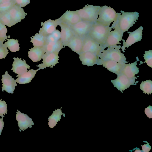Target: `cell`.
<instances>
[{
  "label": "cell",
  "instance_id": "6da1fadb",
  "mask_svg": "<svg viewBox=\"0 0 152 152\" xmlns=\"http://www.w3.org/2000/svg\"><path fill=\"white\" fill-rule=\"evenodd\" d=\"M121 13L118 14L117 18L111 26L113 28L115 26L118 28L123 32L128 31L135 24L139 16L137 12H125L121 11Z\"/></svg>",
  "mask_w": 152,
  "mask_h": 152
},
{
  "label": "cell",
  "instance_id": "7a4b0ae2",
  "mask_svg": "<svg viewBox=\"0 0 152 152\" xmlns=\"http://www.w3.org/2000/svg\"><path fill=\"white\" fill-rule=\"evenodd\" d=\"M112 29L110 26H105L97 22L94 23L88 35L103 47Z\"/></svg>",
  "mask_w": 152,
  "mask_h": 152
},
{
  "label": "cell",
  "instance_id": "3957f363",
  "mask_svg": "<svg viewBox=\"0 0 152 152\" xmlns=\"http://www.w3.org/2000/svg\"><path fill=\"white\" fill-rule=\"evenodd\" d=\"M120 45L108 47L107 49L103 50L98 56L102 60H112L118 62L127 63L126 58L124 54L120 50Z\"/></svg>",
  "mask_w": 152,
  "mask_h": 152
},
{
  "label": "cell",
  "instance_id": "277c9868",
  "mask_svg": "<svg viewBox=\"0 0 152 152\" xmlns=\"http://www.w3.org/2000/svg\"><path fill=\"white\" fill-rule=\"evenodd\" d=\"M101 7L88 4L83 8L75 11L82 20L96 23L98 20V13Z\"/></svg>",
  "mask_w": 152,
  "mask_h": 152
},
{
  "label": "cell",
  "instance_id": "5b68a950",
  "mask_svg": "<svg viewBox=\"0 0 152 152\" xmlns=\"http://www.w3.org/2000/svg\"><path fill=\"white\" fill-rule=\"evenodd\" d=\"M118 13L112 8L107 5L101 7L96 22L105 26H110L115 20Z\"/></svg>",
  "mask_w": 152,
  "mask_h": 152
},
{
  "label": "cell",
  "instance_id": "8992f818",
  "mask_svg": "<svg viewBox=\"0 0 152 152\" xmlns=\"http://www.w3.org/2000/svg\"><path fill=\"white\" fill-rule=\"evenodd\" d=\"M83 45L80 53L90 52L98 56L104 50L103 47L88 35L83 38Z\"/></svg>",
  "mask_w": 152,
  "mask_h": 152
},
{
  "label": "cell",
  "instance_id": "52a82bcc",
  "mask_svg": "<svg viewBox=\"0 0 152 152\" xmlns=\"http://www.w3.org/2000/svg\"><path fill=\"white\" fill-rule=\"evenodd\" d=\"M137 78H129L123 74L117 75V78L114 80H111V82L113 86L121 92L127 89L131 85H135V80Z\"/></svg>",
  "mask_w": 152,
  "mask_h": 152
},
{
  "label": "cell",
  "instance_id": "ba28073f",
  "mask_svg": "<svg viewBox=\"0 0 152 152\" xmlns=\"http://www.w3.org/2000/svg\"><path fill=\"white\" fill-rule=\"evenodd\" d=\"M94 23L82 20L70 26L75 35L83 39L88 35Z\"/></svg>",
  "mask_w": 152,
  "mask_h": 152
},
{
  "label": "cell",
  "instance_id": "9c48e42d",
  "mask_svg": "<svg viewBox=\"0 0 152 152\" xmlns=\"http://www.w3.org/2000/svg\"><path fill=\"white\" fill-rule=\"evenodd\" d=\"M115 29L109 33L105 42L103 46L104 49L106 48L117 46V45L120 44L122 40L124 33L118 27H114Z\"/></svg>",
  "mask_w": 152,
  "mask_h": 152
},
{
  "label": "cell",
  "instance_id": "30bf717a",
  "mask_svg": "<svg viewBox=\"0 0 152 152\" xmlns=\"http://www.w3.org/2000/svg\"><path fill=\"white\" fill-rule=\"evenodd\" d=\"M96 64L102 65L109 71L117 75L121 73L126 64L118 62L112 60H102L98 57Z\"/></svg>",
  "mask_w": 152,
  "mask_h": 152
},
{
  "label": "cell",
  "instance_id": "8fae6325",
  "mask_svg": "<svg viewBox=\"0 0 152 152\" xmlns=\"http://www.w3.org/2000/svg\"><path fill=\"white\" fill-rule=\"evenodd\" d=\"M59 53L57 52L45 53L42 58V63L39 64L36 66L39 67L38 69H43L47 67L53 68L58 63Z\"/></svg>",
  "mask_w": 152,
  "mask_h": 152
},
{
  "label": "cell",
  "instance_id": "7c38bea8",
  "mask_svg": "<svg viewBox=\"0 0 152 152\" xmlns=\"http://www.w3.org/2000/svg\"><path fill=\"white\" fill-rule=\"evenodd\" d=\"M143 28V27L141 26L132 32H128L129 35L126 40L125 41L122 40L123 41V45L121 49L123 52H125V48H128L134 43L141 40Z\"/></svg>",
  "mask_w": 152,
  "mask_h": 152
},
{
  "label": "cell",
  "instance_id": "4fadbf2b",
  "mask_svg": "<svg viewBox=\"0 0 152 152\" xmlns=\"http://www.w3.org/2000/svg\"><path fill=\"white\" fill-rule=\"evenodd\" d=\"M60 22L59 18L55 20H52L50 19L47 21L42 22L41 26L42 27L40 28L39 33L46 37L53 32Z\"/></svg>",
  "mask_w": 152,
  "mask_h": 152
},
{
  "label": "cell",
  "instance_id": "5bb4252c",
  "mask_svg": "<svg viewBox=\"0 0 152 152\" xmlns=\"http://www.w3.org/2000/svg\"><path fill=\"white\" fill-rule=\"evenodd\" d=\"M8 12L13 25L21 22L27 15L23 8L15 4L8 10Z\"/></svg>",
  "mask_w": 152,
  "mask_h": 152
},
{
  "label": "cell",
  "instance_id": "9a60e30c",
  "mask_svg": "<svg viewBox=\"0 0 152 152\" xmlns=\"http://www.w3.org/2000/svg\"><path fill=\"white\" fill-rule=\"evenodd\" d=\"M8 72L6 71L5 74L2 76V91L3 92L5 91L8 93L13 94L15 87L17 86L16 80L12 78Z\"/></svg>",
  "mask_w": 152,
  "mask_h": 152
},
{
  "label": "cell",
  "instance_id": "2e32d148",
  "mask_svg": "<svg viewBox=\"0 0 152 152\" xmlns=\"http://www.w3.org/2000/svg\"><path fill=\"white\" fill-rule=\"evenodd\" d=\"M16 118L18 121L19 131H23L28 128L32 127V125L34 124L32 119L29 117L26 114L21 113L19 110H17Z\"/></svg>",
  "mask_w": 152,
  "mask_h": 152
},
{
  "label": "cell",
  "instance_id": "e0dca14e",
  "mask_svg": "<svg viewBox=\"0 0 152 152\" xmlns=\"http://www.w3.org/2000/svg\"><path fill=\"white\" fill-rule=\"evenodd\" d=\"M59 19L60 22L70 26L74 25L82 20L75 11L70 10H67Z\"/></svg>",
  "mask_w": 152,
  "mask_h": 152
},
{
  "label": "cell",
  "instance_id": "ac0fdd59",
  "mask_svg": "<svg viewBox=\"0 0 152 152\" xmlns=\"http://www.w3.org/2000/svg\"><path fill=\"white\" fill-rule=\"evenodd\" d=\"M61 27L60 40L63 45H65L74 36V32L70 26L61 22L59 25Z\"/></svg>",
  "mask_w": 152,
  "mask_h": 152
},
{
  "label": "cell",
  "instance_id": "d6986e66",
  "mask_svg": "<svg viewBox=\"0 0 152 152\" xmlns=\"http://www.w3.org/2000/svg\"><path fill=\"white\" fill-rule=\"evenodd\" d=\"M13 59L14 61L11 70L15 73L21 75L27 72V69H30V66L26 64L25 59L23 60L21 58H19L18 57H14Z\"/></svg>",
  "mask_w": 152,
  "mask_h": 152
},
{
  "label": "cell",
  "instance_id": "ffe728a7",
  "mask_svg": "<svg viewBox=\"0 0 152 152\" xmlns=\"http://www.w3.org/2000/svg\"><path fill=\"white\" fill-rule=\"evenodd\" d=\"M81 64L88 66H91L96 64L98 56L90 52H86L78 54Z\"/></svg>",
  "mask_w": 152,
  "mask_h": 152
},
{
  "label": "cell",
  "instance_id": "44dd1931",
  "mask_svg": "<svg viewBox=\"0 0 152 152\" xmlns=\"http://www.w3.org/2000/svg\"><path fill=\"white\" fill-rule=\"evenodd\" d=\"M83 45V39L78 36H74L65 45V46H68L72 50L79 54Z\"/></svg>",
  "mask_w": 152,
  "mask_h": 152
},
{
  "label": "cell",
  "instance_id": "7402d4cb",
  "mask_svg": "<svg viewBox=\"0 0 152 152\" xmlns=\"http://www.w3.org/2000/svg\"><path fill=\"white\" fill-rule=\"evenodd\" d=\"M29 50L28 57L33 62H37L40 61L45 53L43 47L34 46Z\"/></svg>",
  "mask_w": 152,
  "mask_h": 152
},
{
  "label": "cell",
  "instance_id": "603a6c76",
  "mask_svg": "<svg viewBox=\"0 0 152 152\" xmlns=\"http://www.w3.org/2000/svg\"><path fill=\"white\" fill-rule=\"evenodd\" d=\"M38 71H39L38 69L36 70L31 69L22 74L16 75L17 77H18L16 80V82L19 84L29 83L32 79L34 77L37 72Z\"/></svg>",
  "mask_w": 152,
  "mask_h": 152
},
{
  "label": "cell",
  "instance_id": "cb8c5ba5",
  "mask_svg": "<svg viewBox=\"0 0 152 152\" xmlns=\"http://www.w3.org/2000/svg\"><path fill=\"white\" fill-rule=\"evenodd\" d=\"M137 61L128 64H126L121 73L129 78H137L135 75L138 74L139 71V68L137 66Z\"/></svg>",
  "mask_w": 152,
  "mask_h": 152
},
{
  "label": "cell",
  "instance_id": "d4e9b609",
  "mask_svg": "<svg viewBox=\"0 0 152 152\" xmlns=\"http://www.w3.org/2000/svg\"><path fill=\"white\" fill-rule=\"evenodd\" d=\"M61 41L46 42L43 47L45 53L57 52L59 53L64 47Z\"/></svg>",
  "mask_w": 152,
  "mask_h": 152
},
{
  "label": "cell",
  "instance_id": "484cf974",
  "mask_svg": "<svg viewBox=\"0 0 152 152\" xmlns=\"http://www.w3.org/2000/svg\"><path fill=\"white\" fill-rule=\"evenodd\" d=\"M61 109H58L53 111V113L48 118V125L51 128H53L57 122L61 119V115H65L64 113H62Z\"/></svg>",
  "mask_w": 152,
  "mask_h": 152
},
{
  "label": "cell",
  "instance_id": "4316f807",
  "mask_svg": "<svg viewBox=\"0 0 152 152\" xmlns=\"http://www.w3.org/2000/svg\"><path fill=\"white\" fill-rule=\"evenodd\" d=\"M30 38L34 46L43 47L46 42L45 37L39 33H37Z\"/></svg>",
  "mask_w": 152,
  "mask_h": 152
},
{
  "label": "cell",
  "instance_id": "83f0119b",
  "mask_svg": "<svg viewBox=\"0 0 152 152\" xmlns=\"http://www.w3.org/2000/svg\"><path fill=\"white\" fill-rule=\"evenodd\" d=\"M7 41L4 44L11 52H15L20 50L18 40L13 39H7Z\"/></svg>",
  "mask_w": 152,
  "mask_h": 152
},
{
  "label": "cell",
  "instance_id": "f1b7e54d",
  "mask_svg": "<svg viewBox=\"0 0 152 152\" xmlns=\"http://www.w3.org/2000/svg\"><path fill=\"white\" fill-rule=\"evenodd\" d=\"M0 22L4 25L9 27L13 26L8 11L1 13Z\"/></svg>",
  "mask_w": 152,
  "mask_h": 152
},
{
  "label": "cell",
  "instance_id": "f546056e",
  "mask_svg": "<svg viewBox=\"0 0 152 152\" xmlns=\"http://www.w3.org/2000/svg\"><path fill=\"white\" fill-rule=\"evenodd\" d=\"M140 88L144 93L151 94L152 93V81L149 80L142 82L140 85Z\"/></svg>",
  "mask_w": 152,
  "mask_h": 152
},
{
  "label": "cell",
  "instance_id": "4dcf8cb0",
  "mask_svg": "<svg viewBox=\"0 0 152 152\" xmlns=\"http://www.w3.org/2000/svg\"><path fill=\"white\" fill-rule=\"evenodd\" d=\"M45 38L46 42L59 41L61 39V32L56 29L51 34L46 36Z\"/></svg>",
  "mask_w": 152,
  "mask_h": 152
},
{
  "label": "cell",
  "instance_id": "1f68e13d",
  "mask_svg": "<svg viewBox=\"0 0 152 152\" xmlns=\"http://www.w3.org/2000/svg\"><path fill=\"white\" fill-rule=\"evenodd\" d=\"M7 32V30L6 26L0 22V42L3 43L7 38L10 37V36H7L6 35Z\"/></svg>",
  "mask_w": 152,
  "mask_h": 152
},
{
  "label": "cell",
  "instance_id": "d6a6232c",
  "mask_svg": "<svg viewBox=\"0 0 152 152\" xmlns=\"http://www.w3.org/2000/svg\"><path fill=\"white\" fill-rule=\"evenodd\" d=\"M144 59L147 65L151 68H152V50H149L145 51L144 54Z\"/></svg>",
  "mask_w": 152,
  "mask_h": 152
},
{
  "label": "cell",
  "instance_id": "836d02e7",
  "mask_svg": "<svg viewBox=\"0 0 152 152\" xmlns=\"http://www.w3.org/2000/svg\"><path fill=\"white\" fill-rule=\"evenodd\" d=\"M1 100L0 99V116L3 118L5 114H7V105L5 101Z\"/></svg>",
  "mask_w": 152,
  "mask_h": 152
},
{
  "label": "cell",
  "instance_id": "e575fe53",
  "mask_svg": "<svg viewBox=\"0 0 152 152\" xmlns=\"http://www.w3.org/2000/svg\"><path fill=\"white\" fill-rule=\"evenodd\" d=\"M8 53V50L6 46L0 42V59L5 58Z\"/></svg>",
  "mask_w": 152,
  "mask_h": 152
},
{
  "label": "cell",
  "instance_id": "d590c367",
  "mask_svg": "<svg viewBox=\"0 0 152 152\" xmlns=\"http://www.w3.org/2000/svg\"><path fill=\"white\" fill-rule=\"evenodd\" d=\"M14 4L12 1L9 2L0 4V12L8 11Z\"/></svg>",
  "mask_w": 152,
  "mask_h": 152
},
{
  "label": "cell",
  "instance_id": "8d00e7d4",
  "mask_svg": "<svg viewBox=\"0 0 152 152\" xmlns=\"http://www.w3.org/2000/svg\"><path fill=\"white\" fill-rule=\"evenodd\" d=\"M15 4L23 7L30 3V0H12Z\"/></svg>",
  "mask_w": 152,
  "mask_h": 152
},
{
  "label": "cell",
  "instance_id": "74e56055",
  "mask_svg": "<svg viewBox=\"0 0 152 152\" xmlns=\"http://www.w3.org/2000/svg\"><path fill=\"white\" fill-rule=\"evenodd\" d=\"M145 113L149 118H152V106L149 105L145 110Z\"/></svg>",
  "mask_w": 152,
  "mask_h": 152
},
{
  "label": "cell",
  "instance_id": "f35d334b",
  "mask_svg": "<svg viewBox=\"0 0 152 152\" xmlns=\"http://www.w3.org/2000/svg\"><path fill=\"white\" fill-rule=\"evenodd\" d=\"M147 143L143 145H141L142 151L144 152H148L151 149V146L149 145V143L147 142Z\"/></svg>",
  "mask_w": 152,
  "mask_h": 152
},
{
  "label": "cell",
  "instance_id": "ab89813d",
  "mask_svg": "<svg viewBox=\"0 0 152 152\" xmlns=\"http://www.w3.org/2000/svg\"><path fill=\"white\" fill-rule=\"evenodd\" d=\"M3 118H0V136L4 126V122L3 121Z\"/></svg>",
  "mask_w": 152,
  "mask_h": 152
},
{
  "label": "cell",
  "instance_id": "60d3db41",
  "mask_svg": "<svg viewBox=\"0 0 152 152\" xmlns=\"http://www.w3.org/2000/svg\"><path fill=\"white\" fill-rule=\"evenodd\" d=\"M12 0H0V4L10 2Z\"/></svg>",
  "mask_w": 152,
  "mask_h": 152
},
{
  "label": "cell",
  "instance_id": "b9f144b4",
  "mask_svg": "<svg viewBox=\"0 0 152 152\" xmlns=\"http://www.w3.org/2000/svg\"><path fill=\"white\" fill-rule=\"evenodd\" d=\"M138 149H139L138 150L136 149V150L135 151V152H142V151L140 150L139 148Z\"/></svg>",
  "mask_w": 152,
  "mask_h": 152
},
{
  "label": "cell",
  "instance_id": "7bdbcfd3",
  "mask_svg": "<svg viewBox=\"0 0 152 152\" xmlns=\"http://www.w3.org/2000/svg\"><path fill=\"white\" fill-rule=\"evenodd\" d=\"M1 14V13L0 12V18Z\"/></svg>",
  "mask_w": 152,
  "mask_h": 152
}]
</instances>
